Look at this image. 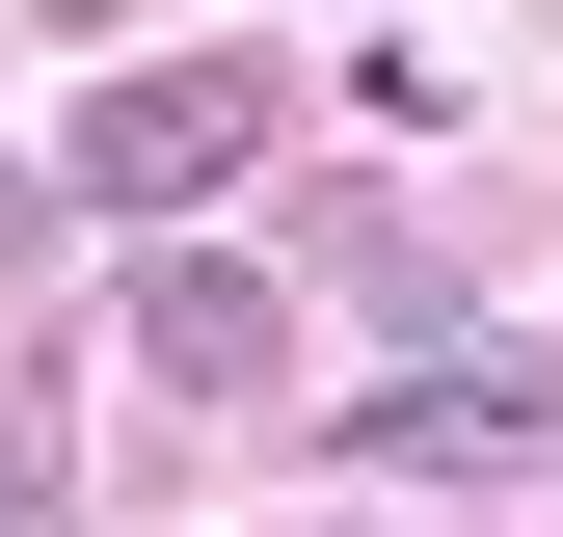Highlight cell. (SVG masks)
I'll use <instances>...</instances> for the list:
<instances>
[{"instance_id":"6da1fadb","label":"cell","mask_w":563,"mask_h":537,"mask_svg":"<svg viewBox=\"0 0 563 537\" xmlns=\"http://www.w3.org/2000/svg\"><path fill=\"white\" fill-rule=\"evenodd\" d=\"M268 134H296V54H162V81H108V108H81V162H54V188L188 216V188H242Z\"/></svg>"},{"instance_id":"7a4b0ae2","label":"cell","mask_w":563,"mask_h":537,"mask_svg":"<svg viewBox=\"0 0 563 537\" xmlns=\"http://www.w3.org/2000/svg\"><path fill=\"white\" fill-rule=\"evenodd\" d=\"M134 376H162V403H268V376H296V268H242V242H134Z\"/></svg>"},{"instance_id":"3957f363","label":"cell","mask_w":563,"mask_h":537,"mask_svg":"<svg viewBox=\"0 0 563 537\" xmlns=\"http://www.w3.org/2000/svg\"><path fill=\"white\" fill-rule=\"evenodd\" d=\"M537 430H563L537 350H430L402 403H349V457H402V484H483V457H537Z\"/></svg>"},{"instance_id":"277c9868","label":"cell","mask_w":563,"mask_h":537,"mask_svg":"<svg viewBox=\"0 0 563 537\" xmlns=\"http://www.w3.org/2000/svg\"><path fill=\"white\" fill-rule=\"evenodd\" d=\"M322 268H349V322H430V350H483V268H456V216H322Z\"/></svg>"}]
</instances>
